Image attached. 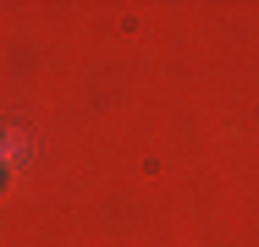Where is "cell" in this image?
I'll list each match as a JSON object with an SVG mask.
<instances>
[{
    "instance_id": "1",
    "label": "cell",
    "mask_w": 259,
    "mask_h": 247,
    "mask_svg": "<svg viewBox=\"0 0 259 247\" xmlns=\"http://www.w3.org/2000/svg\"><path fill=\"white\" fill-rule=\"evenodd\" d=\"M22 159H28V138L22 132H0V176L11 165H22Z\"/></svg>"
}]
</instances>
